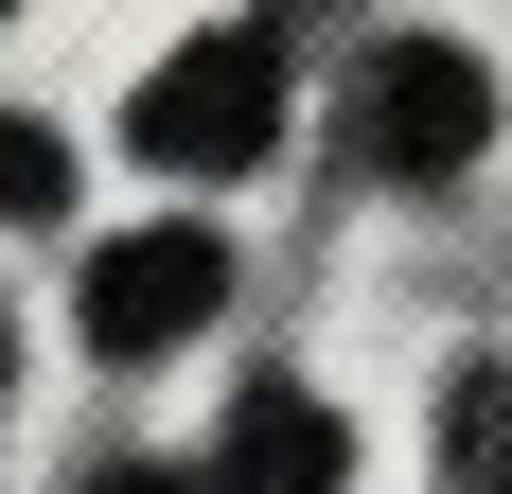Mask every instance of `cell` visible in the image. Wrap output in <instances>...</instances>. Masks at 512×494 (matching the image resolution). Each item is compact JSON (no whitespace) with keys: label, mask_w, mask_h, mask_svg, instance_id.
<instances>
[{"label":"cell","mask_w":512,"mask_h":494,"mask_svg":"<svg viewBox=\"0 0 512 494\" xmlns=\"http://www.w3.org/2000/svg\"><path fill=\"white\" fill-rule=\"evenodd\" d=\"M124 124H142V159H177V177H248V159L283 142V36H248V18H230V36H177Z\"/></svg>","instance_id":"obj_1"},{"label":"cell","mask_w":512,"mask_h":494,"mask_svg":"<svg viewBox=\"0 0 512 494\" xmlns=\"http://www.w3.org/2000/svg\"><path fill=\"white\" fill-rule=\"evenodd\" d=\"M354 142H371V177H460V159L495 142V71L442 53V36H389L354 71Z\"/></svg>","instance_id":"obj_2"},{"label":"cell","mask_w":512,"mask_h":494,"mask_svg":"<svg viewBox=\"0 0 512 494\" xmlns=\"http://www.w3.org/2000/svg\"><path fill=\"white\" fill-rule=\"evenodd\" d=\"M212 300H230V247L212 230H124L89 265V353H177Z\"/></svg>","instance_id":"obj_3"},{"label":"cell","mask_w":512,"mask_h":494,"mask_svg":"<svg viewBox=\"0 0 512 494\" xmlns=\"http://www.w3.org/2000/svg\"><path fill=\"white\" fill-rule=\"evenodd\" d=\"M195 494H354V424H336L318 389H248Z\"/></svg>","instance_id":"obj_4"},{"label":"cell","mask_w":512,"mask_h":494,"mask_svg":"<svg viewBox=\"0 0 512 494\" xmlns=\"http://www.w3.org/2000/svg\"><path fill=\"white\" fill-rule=\"evenodd\" d=\"M53 195H71V142H53L36 106H0V212H18V230H36Z\"/></svg>","instance_id":"obj_5"},{"label":"cell","mask_w":512,"mask_h":494,"mask_svg":"<svg viewBox=\"0 0 512 494\" xmlns=\"http://www.w3.org/2000/svg\"><path fill=\"white\" fill-rule=\"evenodd\" d=\"M71 494H195V477H159V459H106V477H71Z\"/></svg>","instance_id":"obj_6"},{"label":"cell","mask_w":512,"mask_h":494,"mask_svg":"<svg viewBox=\"0 0 512 494\" xmlns=\"http://www.w3.org/2000/svg\"><path fill=\"white\" fill-rule=\"evenodd\" d=\"M477 477H495V494H512V424H495V442H477Z\"/></svg>","instance_id":"obj_7"}]
</instances>
